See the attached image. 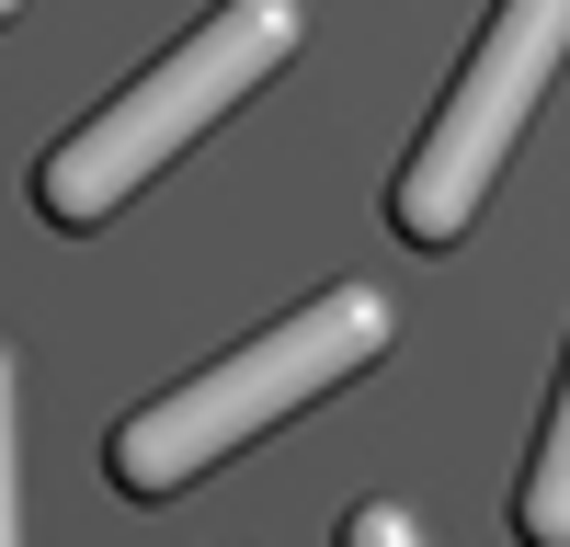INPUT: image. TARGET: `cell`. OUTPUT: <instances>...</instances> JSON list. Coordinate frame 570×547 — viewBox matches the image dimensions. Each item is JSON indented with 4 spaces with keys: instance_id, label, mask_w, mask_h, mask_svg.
<instances>
[{
    "instance_id": "cell-1",
    "label": "cell",
    "mask_w": 570,
    "mask_h": 547,
    "mask_svg": "<svg viewBox=\"0 0 570 547\" xmlns=\"http://www.w3.org/2000/svg\"><path fill=\"white\" fill-rule=\"evenodd\" d=\"M389 354V297H365V286H331L308 308H285L263 342H240L228 365H206V377H183L160 388L149 410H126L115 422V479L137 501H160L183 479H206L217 456H240L252 434H274L285 410H308L320 388H343L354 365Z\"/></svg>"
},
{
    "instance_id": "cell-2",
    "label": "cell",
    "mask_w": 570,
    "mask_h": 547,
    "mask_svg": "<svg viewBox=\"0 0 570 547\" xmlns=\"http://www.w3.org/2000/svg\"><path fill=\"white\" fill-rule=\"evenodd\" d=\"M297 58V0H217V12L171 46L149 80H126L91 126H69L35 171V206L58 228H104L137 182H160V160H183L195 137L240 103L252 80H274Z\"/></svg>"
},
{
    "instance_id": "cell-3",
    "label": "cell",
    "mask_w": 570,
    "mask_h": 547,
    "mask_svg": "<svg viewBox=\"0 0 570 547\" xmlns=\"http://www.w3.org/2000/svg\"><path fill=\"white\" fill-rule=\"evenodd\" d=\"M559 58H570V0H502V12L480 23V46H468L456 91L434 103V126H422V149H411L400 195H389L400 240L445 251L456 228L480 217V195L502 182L513 137H525V115H537V91L559 80Z\"/></svg>"
},
{
    "instance_id": "cell-4",
    "label": "cell",
    "mask_w": 570,
    "mask_h": 547,
    "mask_svg": "<svg viewBox=\"0 0 570 547\" xmlns=\"http://www.w3.org/2000/svg\"><path fill=\"white\" fill-rule=\"evenodd\" d=\"M513 525H525V547H570V377H559V399H548V434H537V456H525Z\"/></svg>"
},
{
    "instance_id": "cell-5",
    "label": "cell",
    "mask_w": 570,
    "mask_h": 547,
    "mask_svg": "<svg viewBox=\"0 0 570 547\" xmlns=\"http://www.w3.org/2000/svg\"><path fill=\"white\" fill-rule=\"evenodd\" d=\"M331 547H422V536H411V514H400V501H354Z\"/></svg>"
},
{
    "instance_id": "cell-6",
    "label": "cell",
    "mask_w": 570,
    "mask_h": 547,
    "mask_svg": "<svg viewBox=\"0 0 570 547\" xmlns=\"http://www.w3.org/2000/svg\"><path fill=\"white\" fill-rule=\"evenodd\" d=\"M0 547H12V365H0Z\"/></svg>"
},
{
    "instance_id": "cell-7",
    "label": "cell",
    "mask_w": 570,
    "mask_h": 547,
    "mask_svg": "<svg viewBox=\"0 0 570 547\" xmlns=\"http://www.w3.org/2000/svg\"><path fill=\"white\" fill-rule=\"evenodd\" d=\"M12 12H23V0H0V23H12Z\"/></svg>"
}]
</instances>
